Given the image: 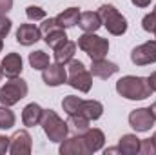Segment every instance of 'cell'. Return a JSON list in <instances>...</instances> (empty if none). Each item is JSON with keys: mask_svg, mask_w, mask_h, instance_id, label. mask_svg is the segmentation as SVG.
Returning <instances> with one entry per match:
<instances>
[{"mask_svg": "<svg viewBox=\"0 0 156 155\" xmlns=\"http://www.w3.org/2000/svg\"><path fill=\"white\" fill-rule=\"evenodd\" d=\"M129 124L136 131H149L154 126V117L151 113V108H138L129 113Z\"/></svg>", "mask_w": 156, "mask_h": 155, "instance_id": "cell-10", "label": "cell"}, {"mask_svg": "<svg viewBox=\"0 0 156 155\" xmlns=\"http://www.w3.org/2000/svg\"><path fill=\"white\" fill-rule=\"evenodd\" d=\"M58 152H60L62 155H87V153H89V150H87L85 141H83V137H82V135L71 137V139H67V137H66V139L60 142Z\"/></svg>", "mask_w": 156, "mask_h": 155, "instance_id": "cell-12", "label": "cell"}, {"mask_svg": "<svg viewBox=\"0 0 156 155\" xmlns=\"http://www.w3.org/2000/svg\"><path fill=\"white\" fill-rule=\"evenodd\" d=\"M142 28H144L147 33H154L156 31V6H154V9H153L149 15L144 17V20H142Z\"/></svg>", "mask_w": 156, "mask_h": 155, "instance_id": "cell-27", "label": "cell"}, {"mask_svg": "<svg viewBox=\"0 0 156 155\" xmlns=\"http://www.w3.org/2000/svg\"><path fill=\"white\" fill-rule=\"evenodd\" d=\"M40 126H42L44 133L47 135V139L51 142H62L67 137V133H69L67 122H64L60 117L56 115V112H53V110H44Z\"/></svg>", "mask_w": 156, "mask_h": 155, "instance_id": "cell-2", "label": "cell"}, {"mask_svg": "<svg viewBox=\"0 0 156 155\" xmlns=\"http://www.w3.org/2000/svg\"><path fill=\"white\" fill-rule=\"evenodd\" d=\"M133 2V6H136V7H147L149 4H151V0H131Z\"/></svg>", "mask_w": 156, "mask_h": 155, "instance_id": "cell-34", "label": "cell"}, {"mask_svg": "<svg viewBox=\"0 0 156 155\" xmlns=\"http://www.w3.org/2000/svg\"><path fill=\"white\" fill-rule=\"evenodd\" d=\"M5 152H9V137L0 135V155H4Z\"/></svg>", "mask_w": 156, "mask_h": 155, "instance_id": "cell-31", "label": "cell"}, {"mask_svg": "<svg viewBox=\"0 0 156 155\" xmlns=\"http://www.w3.org/2000/svg\"><path fill=\"white\" fill-rule=\"evenodd\" d=\"M49 64H51V62H49V55H47L45 51L37 49V51L29 53V66H31L33 70H45Z\"/></svg>", "mask_w": 156, "mask_h": 155, "instance_id": "cell-24", "label": "cell"}, {"mask_svg": "<svg viewBox=\"0 0 156 155\" xmlns=\"http://www.w3.org/2000/svg\"><path fill=\"white\" fill-rule=\"evenodd\" d=\"M42 80L51 86V88H56L64 82H67V70L64 68V64H49L45 70H42Z\"/></svg>", "mask_w": 156, "mask_h": 155, "instance_id": "cell-11", "label": "cell"}, {"mask_svg": "<svg viewBox=\"0 0 156 155\" xmlns=\"http://www.w3.org/2000/svg\"><path fill=\"white\" fill-rule=\"evenodd\" d=\"M66 66H67V84L82 93H89V89L93 86V75H91V71L85 70L83 62L73 59Z\"/></svg>", "mask_w": 156, "mask_h": 155, "instance_id": "cell-4", "label": "cell"}, {"mask_svg": "<svg viewBox=\"0 0 156 155\" xmlns=\"http://www.w3.org/2000/svg\"><path fill=\"white\" fill-rule=\"evenodd\" d=\"M75 53H76V42L66 40L64 44H60L58 47H55V62L66 66L69 60L75 59Z\"/></svg>", "mask_w": 156, "mask_h": 155, "instance_id": "cell-19", "label": "cell"}, {"mask_svg": "<svg viewBox=\"0 0 156 155\" xmlns=\"http://www.w3.org/2000/svg\"><path fill=\"white\" fill-rule=\"evenodd\" d=\"M11 26H13V22H11L5 15H0V39H5V37L9 35Z\"/></svg>", "mask_w": 156, "mask_h": 155, "instance_id": "cell-30", "label": "cell"}, {"mask_svg": "<svg viewBox=\"0 0 156 155\" xmlns=\"http://www.w3.org/2000/svg\"><path fill=\"white\" fill-rule=\"evenodd\" d=\"M154 37H156V31H154Z\"/></svg>", "mask_w": 156, "mask_h": 155, "instance_id": "cell-40", "label": "cell"}, {"mask_svg": "<svg viewBox=\"0 0 156 155\" xmlns=\"http://www.w3.org/2000/svg\"><path fill=\"white\" fill-rule=\"evenodd\" d=\"M82 102H83V99L75 97V95H67V97L62 100V108H64V112H66L67 115H71V113H80Z\"/></svg>", "mask_w": 156, "mask_h": 155, "instance_id": "cell-26", "label": "cell"}, {"mask_svg": "<svg viewBox=\"0 0 156 155\" xmlns=\"http://www.w3.org/2000/svg\"><path fill=\"white\" fill-rule=\"evenodd\" d=\"M140 141H142V139H138V137L133 135V133H125V135H122V139H120V142H118L120 153H123V155L140 153Z\"/></svg>", "mask_w": 156, "mask_h": 155, "instance_id": "cell-20", "label": "cell"}, {"mask_svg": "<svg viewBox=\"0 0 156 155\" xmlns=\"http://www.w3.org/2000/svg\"><path fill=\"white\" fill-rule=\"evenodd\" d=\"M151 113H153V117L156 120V102H153V106H151Z\"/></svg>", "mask_w": 156, "mask_h": 155, "instance_id": "cell-36", "label": "cell"}, {"mask_svg": "<svg viewBox=\"0 0 156 155\" xmlns=\"http://www.w3.org/2000/svg\"><path fill=\"white\" fill-rule=\"evenodd\" d=\"M76 46L89 55L91 60H100L105 59V55L109 53V40L96 35V33H83L78 37Z\"/></svg>", "mask_w": 156, "mask_h": 155, "instance_id": "cell-3", "label": "cell"}, {"mask_svg": "<svg viewBox=\"0 0 156 155\" xmlns=\"http://www.w3.org/2000/svg\"><path fill=\"white\" fill-rule=\"evenodd\" d=\"M40 31L44 35V40L49 47H58L60 44H64L67 40V35H66V28H62L56 18H44L42 26H40Z\"/></svg>", "mask_w": 156, "mask_h": 155, "instance_id": "cell-7", "label": "cell"}, {"mask_svg": "<svg viewBox=\"0 0 156 155\" xmlns=\"http://www.w3.org/2000/svg\"><path fill=\"white\" fill-rule=\"evenodd\" d=\"M115 73H118V66L115 62L107 60V59H100V60H93L91 64V75L98 78H109L113 77Z\"/></svg>", "mask_w": 156, "mask_h": 155, "instance_id": "cell-15", "label": "cell"}, {"mask_svg": "<svg viewBox=\"0 0 156 155\" xmlns=\"http://www.w3.org/2000/svg\"><path fill=\"white\" fill-rule=\"evenodd\" d=\"M55 18H56V22L62 28H73V26H76L78 20H80V9L78 7H67V9H64Z\"/></svg>", "mask_w": 156, "mask_h": 155, "instance_id": "cell-22", "label": "cell"}, {"mask_svg": "<svg viewBox=\"0 0 156 155\" xmlns=\"http://www.w3.org/2000/svg\"><path fill=\"white\" fill-rule=\"evenodd\" d=\"M131 62L136 66H147L156 62V40H149L136 46L131 53Z\"/></svg>", "mask_w": 156, "mask_h": 155, "instance_id": "cell-8", "label": "cell"}, {"mask_svg": "<svg viewBox=\"0 0 156 155\" xmlns=\"http://www.w3.org/2000/svg\"><path fill=\"white\" fill-rule=\"evenodd\" d=\"M16 122L15 113L9 110V106H0V130H11Z\"/></svg>", "mask_w": 156, "mask_h": 155, "instance_id": "cell-25", "label": "cell"}, {"mask_svg": "<svg viewBox=\"0 0 156 155\" xmlns=\"http://www.w3.org/2000/svg\"><path fill=\"white\" fill-rule=\"evenodd\" d=\"M13 7V0H0V15H5L7 11H11Z\"/></svg>", "mask_w": 156, "mask_h": 155, "instance_id": "cell-32", "label": "cell"}, {"mask_svg": "<svg viewBox=\"0 0 156 155\" xmlns=\"http://www.w3.org/2000/svg\"><path fill=\"white\" fill-rule=\"evenodd\" d=\"M82 137H83V141H85V146H87L89 153L100 152V150L104 148L105 137H104V131H102V130H98V128H89Z\"/></svg>", "mask_w": 156, "mask_h": 155, "instance_id": "cell-17", "label": "cell"}, {"mask_svg": "<svg viewBox=\"0 0 156 155\" xmlns=\"http://www.w3.org/2000/svg\"><path fill=\"white\" fill-rule=\"evenodd\" d=\"M67 126L69 131H73L75 135H83L89 130V119L83 113H71L67 119Z\"/></svg>", "mask_w": 156, "mask_h": 155, "instance_id": "cell-21", "label": "cell"}, {"mask_svg": "<svg viewBox=\"0 0 156 155\" xmlns=\"http://www.w3.org/2000/svg\"><path fill=\"white\" fill-rule=\"evenodd\" d=\"M151 139H153V142H154V146H156V131L153 133V137H151Z\"/></svg>", "mask_w": 156, "mask_h": 155, "instance_id": "cell-37", "label": "cell"}, {"mask_svg": "<svg viewBox=\"0 0 156 155\" xmlns=\"http://www.w3.org/2000/svg\"><path fill=\"white\" fill-rule=\"evenodd\" d=\"M0 66H2L5 77L13 78V77H18V75L22 73L24 62H22V57H20L18 53H7V55L4 57V60L0 62Z\"/></svg>", "mask_w": 156, "mask_h": 155, "instance_id": "cell-14", "label": "cell"}, {"mask_svg": "<svg viewBox=\"0 0 156 155\" xmlns=\"http://www.w3.org/2000/svg\"><path fill=\"white\" fill-rule=\"evenodd\" d=\"M42 115H44L42 106H38L37 102H31V104H27V106L22 110V122H24V126H27V128L38 126L40 120H42Z\"/></svg>", "mask_w": 156, "mask_h": 155, "instance_id": "cell-18", "label": "cell"}, {"mask_svg": "<svg viewBox=\"0 0 156 155\" xmlns=\"http://www.w3.org/2000/svg\"><path fill=\"white\" fill-rule=\"evenodd\" d=\"M80 113H83L89 120H98L104 113V106L98 100H83L82 108H80Z\"/></svg>", "mask_w": 156, "mask_h": 155, "instance_id": "cell-23", "label": "cell"}, {"mask_svg": "<svg viewBox=\"0 0 156 155\" xmlns=\"http://www.w3.org/2000/svg\"><path fill=\"white\" fill-rule=\"evenodd\" d=\"M107 153H120V148H118V146L116 148H107V150H105V155Z\"/></svg>", "mask_w": 156, "mask_h": 155, "instance_id": "cell-35", "label": "cell"}, {"mask_svg": "<svg viewBox=\"0 0 156 155\" xmlns=\"http://www.w3.org/2000/svg\"><path fill=\"white\" fill-rule=\"evenodd\" d=\"M40 39H42V31L35 24H22L16 29V42L22 46H33Z\"/></svg>", "mask_w": 156, "mask_h": 155, "instance_id": "cell-13", "label": "cell"}, {"mask_svg": "<svg viewBox=\"0 0 156 155\" xmlns=\"http://www.w3.org/2000/svg\"><path fill=\"white\" fill-rule=\"evenodd\" d=\"M33 150V139L26 130H18L9 139V153L13 155H29Z\"/></svg>", "mask_w": 156, "mask_h": 155, "instance_id": "cell-9", "label": "cell"}, {"mask_svg": "<svg viewBox=\"0 0 156 155\" xmlns=\"http://www.w3.org/2000/svg\"><path fill=\"white\" fill-rule=\"evenodd\" d=\"M2 47H4V42H2V39H0V53H2Z\"/></svg>", "mask_w": 156, "mask_h": 155, "instance_id": "cell-39", "label": "cell"}, {"mask_svg": "<svg viewBox=\"0 0 156 155\" xmlns=\"http://www.w3.org/2000/svg\"><path fill=\"white\" fill-rule=\"evenodd\" d=\"M78 26H80L85 33H96V31L102 28L100 13H98V11H85V13H80Z\"/></svg>", "mask_w": 156, "mask_h": 155, "instance_id": "cell-16", "label": "cell"}, {"mask_svg": "<svg viewBox=\"0 0 156 155\" xmlns=\"http://www.w3.org/2000/svg\"><path fill=\"white\" fill-rule=\"evenodd\" d=\"M26 15H27V18L29 20H44L45 18V11L38 7V6H29V7H26Z\"/></svg>", "mask_w": 156, "mask_h": 155, "instance_id": "cell-28", "label": "cell"}, {"mask_svg": "<svg viewBox=\"0 0 156 155\" xmlns=\"http://www.w3.org/2000/svg\"><path fill=\"white\" fill-rule=\"evenodd\" d=\"M147 82H149L151 89H153V91H156V71H154V73H151V75L147 77Z\"/></svg>", "mask_w": 156, "mask_h": 155, "instance_id": "cell-33", "label": "cell"}, {"mask_svg": "<svg viewBox=\"0 0 156 155\" xmlns=\"http://www.w3.org/2000/svg\"><path fill=\"white\" fill-rule=\"evenodd\" d=\"M116 91L123 99L129 100H144L151 97L153 89L145 77H134V75H125L116 82Z\"/></svg>", "mask_w": 156, "mask_h": 155, "instance_id": "cell-1", "label": "cell"}, {"mask_svg": "<svg viewBox=\"0 0 156 155\" xmlns=\"http://www.w3.org/2000/svg\"><path fill=\"white\" fill-rule=\"evenodd\" d=\"M27 82L24 78H18V77H13L9 78L2 88H0V104L4 106H15L18 104L26 95H27Z\"/></svg>", "mask_w": 156, "mask_h": 155, "instance_id": "cell-6", "label": "cell"}, {"mask_svg": "<svg viewBox=\"0 0 156 155\" xmlns=\"http://www.w3.org/2000/svg\"><path fill=\"white\" fill-rule=\"evenodd\" d=\"M100 18H102V26H105V29L115 35V37H122L127 31V18L118 11L115 6L111 4H104L98 9Z\"/></svg>", "mask_w": 156, "mask_h": 155, "instance_id": "cell-5", "label": "cell"}, {"mask_svg": "<svg viewBox=\"0 0 156 155\" xmlns=\"http://www.w3.org/2000/svg\"><path fill=\"white\" fill-rule=\"evenodd\" d=\"M140 153L144 155H156V146L153 139H144L140 141Z\"/></svg>", "mask_w": 156, "mask_h": 155, "instance_id": "cell-29", "label": "cell"}, {"mask_svg": "<svg viewBox=\"0 0 156 155\" xmlns=\"http://www.w3.org/2000/svg\"><path fill=\"white\" fill-rule=\"evenodd\" d=\"M2 77H4V70H2V66H0V80H2Z\"/></svg>", "mask_w": 156, "mask_h": 155, "instance_id": "cell-38", "label": "cell"}]
</instances>
